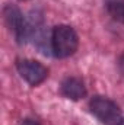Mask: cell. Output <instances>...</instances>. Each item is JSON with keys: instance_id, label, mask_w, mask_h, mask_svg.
I'll return each instance as SVG.
<instances>
[{"instance_id": "obj_1", "label": "cell", "mask_w": 124, "mask_h": 125, "mask_svg": "<svg viewBox=\"0 0 124 125\" xmlns=\"http://www.w3.org/2000/svg\"><path fill=\"white\" fill-rule=\"evenodd\" d=\"M79 39L77 33L73 28L67 25H59L53 29L51 33V51L56 57L59 58H66L74 54L77 50Z\"/></svg>"}, {"instance_id": "obj_2", "label": "cell", "mask_w": 124, "mask_h": 125, "mask_svg": "<svg viewBox=\"0 0 124 125\" xmlns=\"http://www.w3.org/2000/svg\"><path fill=\"white\" fill-rule=\"evenodd\" d=\"M91 112L105 125H121L123 115L115 102L104 96H95L89 102Z\"/></svg>"}, {"instance_id": "obj_3", "label": "cell", "mask_w": 124, "mask_h": 125, "mask_svg": "<svg viewBox=\"0 0 124 125\" xmlns=\"http://www.w3.org/2000/svg\"><path fill=\"white\" fill-rule=\"evenodd\" d=\"M3 16H4L6 25L9 26L10 31L13 32V35L16 36L18 42H24L28 38V25H26L21 10L16 6L7 4L3 9Z\"/></svg>"}, {"instance_id": "obj_4", "label": "cell", "mask_w": 124, "mask_h": 125, "mask_svg": "<svg viewBox=\"0 0 124 125\" xmlns=\"http://www.w3.org/2000/svg\"><path fill=\"white\" fill-rule=\"evenodd\" d=\"M16 68L21 74V77L28 82L31 86H38L47 79V68L41 62L35 60H19L16 64Z\"/></svg>"}, {"instance_id": "obj_5", "label": "cell", "mask_w": 124, "mask_h": 125, "mask_svg": "<svg viewBox=\"0 0 124 125\" xmlns=\"http://www.w3.org/2000/svg\"><path fill=\"white\" fill-rule=\"evenodd\" d=\"M60 90L66 97H69L72 100H79V99L85 97V94H86V87H85L83 82L80 79H77V77L64 79Z\"/></svg>"}, {"instance_id": "obj_6", "label": "cell", "mask_w": 124, "mask_h": 125, "mask_svg": "<svg viewBox=\"0 0 124 125\" xmlns=\"http://www.w3.org/2000/svg\"><path fill=\"white\" fill-rule=\"evenodd\" d=\"M105 7L114 21L124 23V0H107Z\"/></svg>"}, {"instance_id": "obj_7", "label": "cell", "mask_w": 124, "mask_h": 125, "mask_svg": "<svg viewBox=\"0 0 124 125\" xmlns=\"http://www.w3.org/2000/svg\"><path fill=\"white\" fill-rule=\"evenodd\" d=\"M118 70H120L121 76L124 77V52L118 57Z\"/></svg>"}, {"instance_id": "obj_8", "label": "cell", "mask_w": 124, "mask_h": 125, "mask_svg": "<svg viewBox=\"0 0 124 125\" xmlns=\"http://www.w3.org/2000/svg\"><path fill=\"white\" fill-rule=\"evenodd\" d=\"M21 125H39V124L37 121H34V119H24Z\"/></svg>"}, {"instance_id": "obj_9", "label": "cell", "mask_w": 124, "mask_h": 125, "mask_svg": "<svg viewBox=\"0 0 124 125\" xmlns=\"http://www.w3.org/2000/svg\"><path fill=\"white\" fill-rule=\"evenodd\" d=\"M121 125H124V119H123V122H121Z\"/></svg>"}]
</instances>
